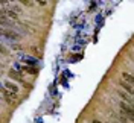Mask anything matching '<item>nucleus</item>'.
Segmentation results:
<instances>
[{"mask_svg":"<svg viewBox=\"0 0 134 123\" xmlns=\"http://www.w3.org/2000/svg\"><path fill=\"white\" fill-rule=\"evenodd\" d=\"M0 35H3V37H6L9 40L12 41H18L20 40V35L17 32H14L12 29H5V27H0Z\"/></svg>","mask_w":134,"mask_h":123,"instance_id":"1","label":"nucleus"},{"mask_svg":"<svg viewBox=\"0 0 134 123\" xmlns=\"http://www.w3.org/2000/svg\"><path fill=\"white\" fill-rule=\"evenodd\" d=\"M120 111H122V115H125V117H128L130 120H133V107H130V105H126L125 102H120Z\"/></svg>","mask_w":134,"mask_h":123,"instance_id":"2","label":"nucleus"},{"mask_svg":"<svg viewBox=\"0 0 134 123\" xmlns=\"http://www.w3.org/2000/svg\"><path fill=\"white\" fill-rule=\"evenodd\" d=\"M5 90H8L9 93H12V94H17L18 93V87H17L15 84H12V82H5Z\"/></svg>","mask_w":134,"mask_h":123,"instance_id":"3","label":"nucleus"},{"mask_svg":"<svg viewBox=\"0 0 134 123\" xmlns=\"http://www.w3.org/2000/svg\"><path fill=\"white\" fill-rule=\"evenodd\" d=\"M9 76H11L12 79H15V81L21 82V84H25V79L21 78V74H20V73H17L15 70H11V72H9Z\"/></svg>","mask_w":134,"mask_h":123,"instance_id":"4","label":"nucleus"},{"mask_svg":"<svg viewBox=\"0 0 134 123\" xmlns=\"http://www.w3.org/2000/svg\"><path fill=\"white\" fill-rule=\"evenodd\" d=\"M3 94H5V97H6V102H8L9 105H12V103H14V99H15V94L9 93L8 90H3Z\"/></svg>","mask_w":134,"mask_h":123,"instance_id":"5","label":"nucleus"},{"mask_svg":"<svg viewBox=\"0 0 134 123\" xmlns=\"http://www.w3.org/2000/svg\"><path fill=\"white\" fill-rule=\"evenodd\" d=\"M119 96H120V97H122L124 100H125V103H126V105H130V107L133 105V99H131V96H130V94H125L124 91H119Z\"/></svg>","mask_w":134,"mask_h":123,"instance_id":"6","label":"nucleus"},{"mask_svg":"<svg viewBox=\"0 0 134 123\" xmlns=\"http://www.w3.org/2000/svg\"><path fill=\"white\" fill-rule=\"evenodd\" d=\"M120 81H124V82H126V84H130V85H133L134 78H133L131 73H122V79H120Z\"/></svg>","mask_w":134,"mask_h":123,"instance_id":"7","label":"nucleus"},{"mask_svg":"<svg viewBox=\"0 0 134 123\" xmlns=\"http://www.w3.org/2000/svg\"><path fill=\"white\" fill-rule=\"evenodd\" d=\"M119 84H120V87H122V88H124V90L130 94V96L133 94V85H130V84H126V82H124V81H120Z\"/></svg>","mask_w":134,"mask_h":123,"instance_id":"8","label":"nucleus"},{"mask_svg":"<svg viewBox=\"0 0 134 123\" xmlns=\"http://www.w3.org/2000/svg\"><path fill=\"white\" fill-rule=\"evenodd\" d=\"M3 14H6V15H8L9 18H12V20H17V18H18L17 14L12 11V9H6V11H3Z\"/></svg>","mask_w":134,"mask_h":123,"instance_id":"9","label":"nucleus"},{"mask_svg":"<svg viewBox=\"0 0 134 123\" xmlns=\"http://www.w3.org/2000/svg\"><path fill=\"white\" fill-rule=\"evenodd\" d=\"M23 70H25L26 73H31V74H37L38 73V70L34 68V67H23Z\"/></svg>","mask_w":134,"mask_h":123,"instance_id":"10","label":"nucleus"},{"mask_svg":"<svg viewBox=\"0 0 134 123\" xmlns=\"http://www.w3.org/2000/svg\"><path fill=\"white\" fill-rule=\"evenodd\" d=\"M21 3H23L25 6H32V5H34V2H26V0H23Z\"/></svg>","mask_w":134,"mask_h":123,"instance_id":"11","label":"nucleus"},{"mask_svg":"<svg viewBox=\"0 0 134 123\" xmlns=\"http://www.w3.org/2000/svg\"><path fill=\"white\" fill-rule=\"evenodd\" d=\"M37 3H38L40 6H46V5H47V2H46V0H40V2H37Z\"/></svg>","mask_w":134,"mask_h":123,"instance_id":"12","label":"nucleus"},{"mask_svg":"<svg viewBox=\"0 0 134 123\" xmlns=\"http://www.w3.org/2000/svg\"><path fill=\"white\" fill-rule=\"evenodd\" d=\"M92 123H102V122H100V120H93Z\"/></svg>","mask_w":134,"mask_h":123,"instance_id":"13","label":"nucleus"},{"mask_svg":"<svg viewBox=\"0 0 134 123\" xmlns=\"http://www.w3.org/2000/svg\"><path fill=\"white\" fill-rule=\"evenodd\" d=\"M0 15H3V9H2V6H0Z\"/></svg>","mask_w":134,"mask_h":123,"instance_id":"14","label":"nucleus"},{"mask_svg":"<svg viewBox=\"0 0 134 123\" xmlns=\"http://www.w3.org/2000/svg\"><path fill=\"white\" fill-rule=\"evenodd\" d=\"M113 123H116V122H113Z\"/></svg>","mask_w":134,"mask_h":123,"instance_id":"15","label":"nucleus"}]
</instances>
